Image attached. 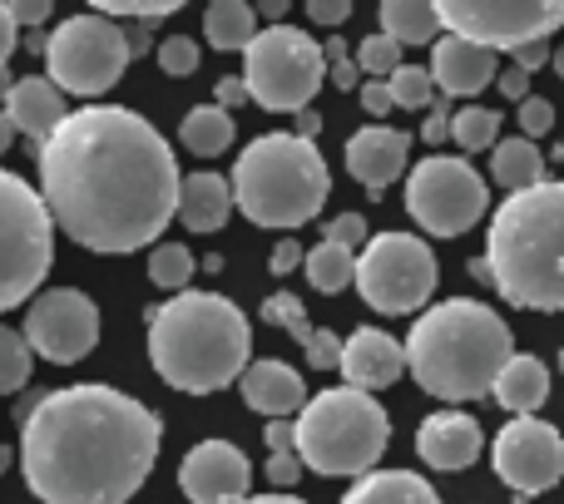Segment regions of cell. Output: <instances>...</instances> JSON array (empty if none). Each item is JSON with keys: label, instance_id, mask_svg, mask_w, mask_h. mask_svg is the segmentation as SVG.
I'll return each mask as SVG.
<instances>
[{"label": "cell", "instance_id": "6da1fadb", "mask_svg": "<svg viewBox=\"0 0 564 504\" xmlns=\"http://www.w3.org/2000/svg\"><path fill=\"white\" fill-rule=\"evenodd\" d=\"M178 158L144 114L85 105L40 144L50 223L89 252H139L178 218Z\"/></svg>", "mask_w": 564, "mask_h": 504}, {"label": "cell", "instance_id": "7a4b0ae2", "mask_svg": "<svg viewBox=\"0 0 564 504\" xmlns=\"http://www.w3.org/2000/svg\"><path fill=\"white\" fill-rule=\"evenodd\" d=\"M159 446L164 420L99 381L20 401V475L40 504H129Z\"/></svg>", "mask_w": 564, "mask_h": 504}, {"label": "cell", "instance_id": "3957f363", "mask_svg": "<svg viewBox=\"0 0 564 504\" xmlns=\"http://www.w3.org/2000/svg\"><path fill=\"white\" fill-rule=\"evenodd\" d=\"M253 357V327L224 292H178L149 311V361L159 381L184 396L234 386Z\"/></svg>", "mask_w": 564, "mask_h": 504}, {"label": "cell", "instance_id": "277c9868", "mask_svg": "<svg viewBox=\"0 0 564 504\" xmlns=\"http://www.w3.org/2000/svg\"><path fill=\"white\" fill-rule=\"evenodd\" d=\"M401 347H406L411 381L436 401L490 396L496 376L516 357V337L500 321V311H490L476 297H451L426 307L411 321V337Z\"/></svg>", "mask_w": 564, "mask_h": 504}, {"label": "cell", "instance_id": "5b68a950", "mask_svg": "<svg viewBox=\"0 0 564 504\" xmlns=\"http://www.w3.org/2000/svg\"><path fill=\"white\" fill-rule=\"evenodd\" d=\"M486 267L520 311H564V184L520 188L490 218Z\"/></svg>", "mask_w": 564, "mask_h": 504}, {"label": "cell", "instance_id": "8992f818", "mask_svg": "<svg viewBox=\"0 0 564 504\" xmlns=\"http://www.w3.org/2000/svg\"><path fill=\"white\" fill-rule=\"evenodd\" d=\"M228 188H234V208L248 223L292 233L322 213L332 194V174L317 144L297 134H263L238 154Z\"/></svg>", "mask_w": 564, "mask_h": 504}, {"label": "cell", "instance_id": "52a82bcc", "mask_svg": "<svg viewBox=\"0 0 564 504\" xmlns=\"http://www.w3.org/2000/svg\"><path fill=\"white\" fill-rule=\"evenodd\" d=\"M391 446V420L377 396L351 386H327L307 396L297 416V460L302 470L327 480H351L371 475Z\"/></svg>", "mask_w": 564, "mask_h": 504}, {"label": "cell", "instance_id": "ba28073f", "mask_svg": "<svg viewBox=\"0 0 564 504\" xmlns=\"http://www.w3.org/2000/svg\"><path fill=\"white\" fill-rule=\"evenodd\" d=\"M327 79L322 40L297 25H263L243 50V89L273 114H302Z\"/></svg>", "mask_w": 564, "mask_h": 504}, {"label": "cell", "instance_id": "9c48e42d", "mask_svg": "<svg viewBox=\"0 0 564 504\" xmlns=\"http://www.w3.org/2000/svg\"><path fill=\"white\" fill-rule=\"evenodd\" d=\"M55 262V223L45 213V198L20 174L0 168V311L35 297Z\"/></svg>", "mask_w": 564, "mask_h": 504}, {"label": "cell", "instance_id": "30bf717a", "mask_svg": "<svg viewBox=\"0 0 564 504\" xmlns=\"http://www.w3.org/2000/svg\"><path fill=\"white\" fill-rule=\"evenodd\" d=\"M129 40L119 20H105L95 10L69 15L50 30L45 40V79L59 95L99 99L105 89H115L129 69Z\"/></svg>", "mask_w": 564, "mask_h": 504}, {"label": "cell", "instance_id": "8fae6325", "mask_svg": "<svg viewBox=\"0 0 564 504\" xmlns=\"http://www.w3.org/2000/svg\"><path fill=\"white\" fill-rule=\"evenodd\" d=\"M351 287L361 292V302L371 311H387V317L421 311L431 302V292H436V252H431L426 238L377 233L357 252Z\"/></svg>", "mask_w": 564, "mask_h": 504}, {"label": "cell", "instance_id": "7c38bea8", "mask_svg": "<svg viewBox=\"0 0 564 504\" xmlns=\"http://www.w3.org/2000/svg\"><path fill=\"white\" fill-rule=\"evenodd\" d=\"M490 188L486 178L470 168V158L431 154L411 168L406 178V213L421 233L431 238H460L486 218Z\"/></svg>", "mask_w": 564, "mask_h": 504}, {"label": "cell", "instance_id": "4fadbf2b", "mask_svg": "<svg viewBox=\"0 0 564 504\" xmlns=\"http://www.w3.org/2000/svg\"><path fill=\"white\" fill-rule=\"evenodd\" d=\"M441 30L480 50H510L550 40L564 25V0H441Z\"/></svg>", "mask_w": 564, "mask_h": 504}, {"label": "cell", "instance_id": "5bb4252c", "mask_svg": "<svg viewBox=\"0 0 564 504\" xmlns=\"http://www.w3.org/2000/svg\"><path fill=\"white\" fill-rule=\"evenodd\" d=\"M25 347L55 366H75L99 347V307L79 287H45L35 292L25 311Z\"/></svg>", "mask_w": 564, "mask_h": 504}, {"label": "cell", "instance_id": "9a60e30c", "mask_svg": "<svg viewBox=\"0 0 564 504\" xmlns=\"http://www.w3.org/2000/svg\"><path fill=\"white\" fill-rule=\"evenodd\" d=\"M496 475L516 490L520 500L550 495L564 475V436L540 416H516L490 446Z\"/></svg>", "mask_w": 564, "mask_h": 504}, {"label": "cell", "instance_id": "2e32d148", "mask_svg": "<svg viewBox=\"0 0 564 504\" xmlns=\"http://www.w3.org/2000/svg\"><path fill=\"white\" fill-rule=\"evenodd\" d=\"M253 485V465L234 440H204L178 465V490L188 504H243Z\"/></svg>", "mask_w": 564, "mask_h": 504}, {"label": "cell", "instance_id": "e0dca14e", "mask_svg": "<svg viewBox=\"0 0 564 504\" xmlns=\"http://www.w3.org/2000/svg\"><path fill=\"white\" fill-rule=\"evenodd\" d=\"M337 366H341V376H347L351 391H367L371 396V391H387L401 381V371H406V347L381 327H361L341 341Z\"/></svg>", "mask_w": 564, "mask_h": 504}, {"label": "cell", "instance_id": "ac0fdd59", "mask_svg": "<svg viewBox=\"0 0 564 504\" xmlns=\"http://www.w3.org/2000/svg\"><path fill=\"white\" fill-rule=\"evenodd\" d=\"M406 154H411V139L391 124H367L347 139V174L357 178L361 188L381 194L391 188L401 174H406Z\"/></svg>", "mask_w": 564, "mask_h": 504}, {"label": "cell", "instance_id": "d6986e66", "mask_svg": "<svg viewBox=\"0 0 564 504\" xmlns=\"http://www.w3.org/2000/svg\"><path fill=\"white\" fill-rule=\"evenodd\" d=\"M480 450H486L480 420L466 416V410H436L416 430V456L431 470H466L480 460Z\"/></svg>", "mask_w": 564, "mask_h": 504}, {"label": "cell", "instance_id": "ffe728a7", "mask_svg": "<svg viewBox=\"0 0 564 504\" xmlns=\"http://www.w3.org/2000/svg\"><path fill=\"white\" fill-rule=\"evenodd\" d=\"M426 75L446 99H470L500 75V65L490 50L470 45V40H460V35H441L436 45H431Z\"/></svg>", "mask_w": 564, "mask_h": 504}, {"label": "cell", "instance_id": "44dd1931", "mask_svg": "<svg viewBox=\"0 0 564 504\" xmlns=\"http://www.w3.org/2000/svg\"><path fill=\"white\" fill-rule=\"evenodd\" d=\"M238 391H243L248 410H258L268 420L302 416V406H307V386L288 361H248V371L238 376Z\"/></svg>", "mask_w": 564, "mask_h": 504}, {"label": "cell", "instance_id": "7402d4cb", "mask_svg": "<svg viewBox=\"0 0 564 504\" xmlns=\"http://www.w3.org/2000/svg\"><path fill=\"white\" fill-rule=\"evenodd\" d=\"M65 95H59L55 85H50L45 75H25L10 85V99H6V119L15 134H25L30 144H45L50 134L59 129V119H65Z\"/></svg>", "mask_w": 564, "mask_h": 504}, {"label": "cell", "instance_id": "603a6c76", "mask_svg": "<svg viewBox=\"0 0 564 504\" xmlns=\"http://www.w3.org/2000/svg\"><path fill=\"white\" fill-rule=\"evenodd\" d=\"M234 213V188H228L224 174H188L178 184V223L188 233H218Z\"/></svg>", "mask_w": 564, "mask_h": 504}, {"label": "cell", "instance_id": "cb8c5ba5", "mask_svg": "<svg viewBox=\"0 0 564 504\" xmlns=\"http://www.w3.org/2000/svg\"><path fill=\"white\" fill-rule=\"evenodd\" d=\"M490 391H496V401L510 416H535L550 401V371H545V361H535V357H510Z\"/></svg>", "mask_w": 564, "mask_h": 504}, {"label": "cell", "instance_id": "d4e9b609", "mask_svg": "<svg viewBox=\"0 0 564 504\" xmlns=\"http://www.w3.org/2000/svg\"><path fill=\"white\" fill-rule=\"evenodd\" d=\"M341 504H441V495L411 470H371L341 495Z\"/></svg>", "mask_w": 564, "mask_h": 504}, {"label": "cell", "instance_id": "484cf974", "mask_svg": "<svg viewBox=\"0 0 564 504\" xmlns=\"http://www.w3.org/2000/svg\"><path fill=\"white\" fill-rule=\"evenodd\" d=\"M490 178H496L506 194H520V188L545 184V154H540L530 139H500L496 158H490Z\"/></svg>", "mask_w": 564, "mask_h": 504}, {"label": "cell", "instance_id": "4316f807", "mask_svg": "<svg viewBox=\"0 0 564 504\" xmlns=\"http://www.w3.org/2000/svg\"><path fill=\"white\" fill-rule=\"evenodd\" d=\"M381 35L397 40V45H436L441 15L426 0H387L381 6Z\"/></svg>", "mask_w": 564, "mask_h": 504}, {"label": "cell", "instance_id": "83f0119b", "mask_svg": "<svg viewBox=\"0 0 564 504\" xmlns=\"http://www.w3.org/2000/svg\"><path fill=\"white\" fill-rule=\"evenodd\" d=\"M234 114L228 109H218V105H194L184 114V124H178V144L188 149V154H198V158H214V154H224L228 144H234Z\"/></svg>", "mask_w": 564, "mask_h": 504}, {"label": "cell", "instance_id": "f1b7e54d", "mask_svg": "<svg viewBox=\"0 0 564 504\" xmlns=\"http://www.w3.org/2000/svg\"><path fill=\"white\" fill-rule=\"evenodd\" d=\"M258 35V10L243 0H214L204 10V40L214 50H248Z\"/></svg>", "mask_w": 564, "mask_h": 504}, {"label": "cell", "instance_id": "f546056e", "mask_svg": "<svg viewBox=\"0 0 564 504\" xmlns=\"http://www.w3.org/2000/svg\"><path fill=\"white\" fill-rule=\"evenodd\" d=\"M302 267H307V282L317 292H341V287H351V277H357V252L351 248H337V243H327V238H322L317 248L307 252V258H302Z\"/></svg>", "mask_w": 564, "mask_h": 504}, {"label": "cell", "instance_id": "4dcf8cb0", "mask_svg": "<svg viewBox=\"0 0 564 504\" xmlns=\"http://www.w3.org/2000/svg\"><path fill=\"white\" fill-rule=\"evenodd\" d=\"M194 252H188L184 243H154V252H149V282L164 292H188V277H194Z\"/></svg>", "mask_w": 564, "mask_h": 504}, {"label": "cell", "instance_id": "1f68e13d", "mask_svg": "<svg viewBox=\"0 0 564 504\" xmlns=\"http://www.w3.org/2000/svg\"><path fill=\"white\" fill-rule=\"evenodd\" d=\"M451 139H456L460 154H480V149L500 144V114L496 109H460V114H451Z\"/></svg>", "mask_w": 564, "mask_h": 504}, {"label": "cell", "instance_id": "d6a6232c", "mask_svg": "<svg viewBox=\"0 0 564 504\" xmlns=\"http://www.w3.org/2000/svg\"><path fill=\"white\" fill-rule=\"evenodd\" d=\"M263 321L268 327H282V331H292V341H297V347H307L312 341V321H307V307H302L297 297H292V292H273V297L263 302Z\"/></svg>", "mask_w": 564, "mask_h": 504}, {"label": "cell", "instance_id": "836d02e7", "mask_svg": "<svg viewBox=\"0 0 564 504\" xmlns=\"http://www.w3.org/2000/svg\"><path fill=\"white\" fill-rule=\"evenodd\" d=\"M30 381V347L20 331L0 327V396H10V391H20Z\"/></svg>", "mask_w": 564, "mask_h": 504}, {"label": "cell", "instance_id": "e575fe53", "mask_svg": "<svg viewBox=\"0 0 564 504\" xmlns=\"http://www.w3.org/2000/svg\"><path fill=\"white\" fill-rule=\"evenodd\" d=\"M357 69L367 79H391L401 69V45L397 40H387L377 30V35H361V45H357Z\"/></svg>", "mask_w": 564, "mask_h": 504}, {"label": "cell", "instance_id": "d590c367", "mask_svg": "<svg viewBox=\"0 0 564 504\" xmlns=\"http://www.w3.org/2000/svg\"><path fill=\"white\" fill-rule=\"evenodd\" d=\"M391 89V105L397 109H426L431 99H436V85H431V75L421 65H401L397 75L387 79Z\"/></svg>", "mask_w": 564, "mask_h": 504}, {"label": "cell", "instance_id": "8d00e7d4", "mask_svg": "<svg viewBox=\"0 0 564 504\" xmlns=\"http://www.w3.org/2000/svg\"><path fill=\"white\" fill-rule=\"evenodd\" d=\"M174 10H178V0H99V6H95V15H105V20L134 15L139 25H154V20L174 15Z\"/></svg>", "mask_w": 564, "mask_h": 504}, {"label": "cell", "instance_id": "74e56055", "mask_svg": "<svg viewBox=\"0 0 564 504\" xmlns=\"http://www.w3.org/2000/svg\"><path fill=\"white\" fill-rule=\"evenodd\" d=\"M159 69H164V75H174V79L194 75V69H198V40L194 35L159 40Z\"/></svg>", "mask_w": 564, "mask_h": 504}, {"label": "cell", "instance_id": "f35d334b", "mask_svg": "<svg viewBox=\"0 0 564 504\" xmlns=\"http://www.w3.org/2000/svg\"><path fill=\"white\" fill-rule=\"evenodd\" d=\"M516 124H520V139H530V144H535L540 134H550V129H555V105H550L545 95H530V99H520V109H516Z\"/></svg>", "mask_w": 564, "mask_h": 504}, {"label": "cell", "instance_id": "ab89813d", "mask_svg": "<svg viewBox=\"0 0 564 504\" xmlns=\"http://www.w3.org/2000/svg\"><path fill=\"white\" fill-rule=\"evenodd\" d=\"M322 238H327V243H337V248L357 252L361 243H367V218H361V213H337L327 228H322Z\"/></svg>", "mask_w": 564, "mask_h": 504}, {"label": "cell", "instance_id": "60d3db41", "mask_svg": "<svg viewBox=\"0 0 564 504\" xmlns=\"http://www.w3.org/2000/svg\"><path fill=\"white\" fill-rule=\"evenodd\" d=\"M322 55H327V75H332V85H337V89H357L361 69H357V59H347L341 40H327V45H322Z\"/></svg>", "mask_w": 564, "mask_h": 504}, {"label": "cell", "instance_id": "b9f144b4", "mask_svg": "<svg viewBox=\"0 0 564 504\" xmlns=\"http://www.w3.org/2000/svg\"><path fill=\"white\" fill-rule=\"evenodd\" d=\"M302 351H307V366H317V371H332L341 361V341L332 337V331H322V327L312 331V341Z\"/></svg>", "mask_w": 564, "mask_h": 504}, {"label": "cell", "instance_id": "7bdbcfd3", "mask_svg": "<svg viewBox=\"0 0 564 504\" xmlns=\"http://www.w3.org/2000/svg\"><path fill=\"white\" fill-rule=\"evenodd\" d=\"M263 440H268V456H297V426L292 420H268Z\"/></svg>", "mask_w": 564, "mask_h": 504}, {"label": "cell", "instance_id": "ee69618b", "mask_svg": "<svg viewBox=\"0 0 564 504\" xmlns=\"http://www.w3.org/2000/svg\"><path fill=\"white\" fill-rule=\"evenodd\" d=\"M361 109H367L371 119H387L391 109V89H387V79H367V85H361Z\"/></svg>", "mask_w": 564, "mask_h": 504}, {"label": "cell", "instance_id": "f6af8a7d", "mask_svg": "<svg viewBox=\"0 0 564 504\" xmlns=\"http://www.w3.org/2000/svg\"><path fill=\"white\" fill-rule=\"evenodd\" d=\"M421 139H426L431 149L446 144V139H451V105H446V99H441V105H431L426 124H421Z\"/></svg>", "mask_w": 564, "mask_h": 504}, {"label": "cell", "instance_id": "bcb514c9", "mask_svg": "<svg viewBox=\"0 0 564 504\" xmlns=\"http://www.w3.org/2000/svg\"><path fill=\"white\" fill-rule=\"evenodd\" d=\"M302 258H307V252H302L297 238H282L273 248V258H268V267H273V277H288L292 267H302Z\"/></svg>", "mask_w": 564, "mask_h": 504}, {"label": "cell", "instance_id": "7dc6e473", "mask_svg": "<svg viewBox=\"0 0 564 504\" xmlns=\"http://www.w3.org/2000/svg\"><path fill=\"white\" fill-rule=\"evenodd\" d=\"M10 20H15V30L20 25H45L50 20V0H10Z\"/></svg>", "mask_w": 564, "mask_h": 504}, {"label": "cell", "instance_id": "c3c4849f", "mask_svg": "<svg viewBox=\"0 0 564 504\" xmlns=\"http://www.w3.org/2000/svg\"><path fill=\"white\" fill-rule=\"evenodd\" d=\"M268 480H273L278 490L297 485V480H302V460L297 456H268Z\"/></svg>", "mask_w": 564, "mask_h": 504}, {"label": "cell", "instance_id": "681fc988", "mask_svg": "<svg viewBox=\"0 0 564 504\" xmlns=\"http://www.w3.org/2000/svg\"><path fill=\"white\" fill-rule=\"evenodd\" d=\"M307 15L317 25H341L351 15V0H307Z\"/></svg>", "mask_w": 564, "mask_h": 504}, {"label": "cell", "instance_id": "f907efd6", "mask_svg": "<svg viewBox=\"0 0 564 504\" xmlns=\"http://www.w3.org/2000/svg\"><path fill=\"white\" fill-rule=\"evenodd\" d=\"M550 55H555V50H550V40H535V45H520V50H516V69L535 75L540 65H550Z\"/></svg>", "mask_w": 564, "mask_h": 504}, {"label": "cell", "instance_id": "816d5d0a", "mask_svg": "<svg viewBox=\"0 0 564 504\" xmlns=\"http://www.w3.org/2000/svg\"><path fill=\"white\" fill-rule=\"evenodd\" d=\"M496 85H500V95H506V99H516V105H520V99H530V75H525V69H516V65H510V69H500V75H496Z\"/></svg>", "mask_w": 564, "mask_h": 504}, {"label": "cell", "instance_id": "f5cc1de1", "mask_svg": "<svg viewBox=\"0 0 564 504\" xmlns=\"http://www.w3.org/2000/svg\"><path fill=\"white\" fill-rule=\"evenodd\" d=\"M248 99V89H243V75H228V79H218V109H228L234 114L238 105Z\"/></svg>", "mask_w": 564, "mask_h": 504}, {"label": "cell", "instance_id": "db71d44e", "mask_svg": "<svg viewBox=\"0 0 564 504\" xmlns=\"http://www.w3.org/2000/svg\"><path fill=\"white\" fill-rule=\"evenodd\" d=\"M15 45H20V30H15V20H10V10L0 6V69H6V59L15 55Z\"/></svg>", "mask_w": 564, "mask_h": 504}, {"label": "cell", "instance_id": "11a10c76", "mask_svg": "<svg viewBox=\"0 0 564 504\" xmlns=\"http://www.w3.org/2000/svg\"><path fill=\"white\" fill-rule=\"evenodd\" d=\"M317 129H322V114H317V109H302V114H297V129H292V134L312 144V139H317Z\"/></svg>", "mask_w": 564, "mask_h": 504}, {"label": "cell", "instance_id": "9f6ffc18", "mask_svg": "<svg viewBox=\"0 0 564 504\" xmlns=\"http://www.w3.org/2000/svg\"><path fill=\"white\" fill-rule=\"evenodd\" d=\"M124 40H129V55H149V25H129Z\"/></svg>", "mask_w": 564, "mask_h": 504}, {"label": "cell", "instance_id": "6f0895ef", "mask_svg": "<svg viewBox=\"0 0 564 504\" xmlns=\"http://www.w3.org/2000/svg\"><path fill=\"white\" fill-rule=\"evenodd\" d=\"M282 10H288L282 0H263V10H258V15H263L268 25H282Z\"/></svg>", "mask_w": 564, "mask_h": 504}, {"label": "cell", "instance_id": "680465c9", "mask_svg": "<svg viewBox=\"0 0 564 504\" xmlns=\"http://www.w3.org/2000/svg\"><path fill=\"white\" fill-rule=\"evenodd\" d=\"M243 504H307V500H297V495H253Z\"/></svg>", "mask_w": 564, "mask_h": 504}, {"label": "cell", "instance_id": "91938a15", "mask_svg": "<svg viewBox=\"0 0 564 504\" xmlns=\"http://www.w3.org/2000/svg\"><path fill=\"white\" fill-rule=\"evenodd\" d=\"M10 139H15V129H10L6 109H0V154H6V149H10Z\"/></svg>", "mask_w": 564, "mask_h": 504}, {"label": "cell", "instance_id": "94428289", "mask_svg": "<svg viewBox=\"0 0 564 504\" xmlns=\"http://www.w3.org/2000/svg\"><path fill=\"white\" fill-rule=\"evenodd\" d=\"M10 85H15V79H10L6 69H0V109H6V99H10Z\"/></svg>", "mask_w": 564, "mask_h": 504}, {"label": "cell", "instance_id": "6125c7cd", "mask_svg": "<svg viewBox=\"0 0 564 504\" xmlns=\"http://www.w3.org/2000/svg\"><path fill=\"white\" fill-rule=\"evenodd\" d=\"M550 65H555V75H560V79H564V45H560V50H555V55H550Z\"/></svg>", "mask_w": 564, "mask_h": 504}, {"label": "cell", "instance_id": "be15d7a7", "mask_svg": "<svg viewBox=\"0 0 564 504\" xmlns=\"http://www.w3.org/2000/svg\"><path fill=\"white\" fill-rule=\"evenodd\" d=\"M10 460H15V456H10V450H6V446H0V470H6V465H10Z\"/></svg>", "mask_w": 564, "mask_h": 504}, {"label": "cell", "instance_id": "e7e4bbea", "mask_svg": "<svg viewBox=\"0 0 564 504\" xmlns=\"http://www.w3.org/2000/svg\"><path fill=\"white\" fill-rule=\"evenodd\" d=\"M555 158H564V139H560V149H555Z\"/></svg>", "mask_w": 564, "mask_h": 504}, {"label": "cell", "instance_id": "03108f58", "mask_svg": "<svg viewBox=\"0 0 564 504\" xmlns=\"http://www.w3.org/2000/svg\"><path fill=\"white\" fill-rule=\"evenodd\" d=\"M560 371H564V351H560Z\"/></svg>", "mask_w": 564, "mask_h": 504}]
</instances>
